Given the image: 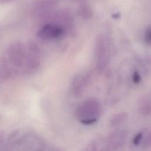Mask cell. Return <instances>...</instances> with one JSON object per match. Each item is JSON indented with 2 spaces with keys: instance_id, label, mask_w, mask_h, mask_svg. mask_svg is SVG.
Returning <instances> with one entry per match:
<instances>
[{
  "instance_id": "cell-7",
  "label": "cell",
  "mask_w": 151,
  "mask_h": 151,
  "mask_svg": "<svg viewBox=\"0 0 151 151\" xmlns=\"http://www.w3.org/2000/svg\"><path fill=\"white\" fill-rule=\"evenodd\" d=\"M128 117V115L126 113L122 112L114 114L110 120V124L112 126H119L124 122H125Z\"/></svg>"
},
{
  "instance_id": "cell-12",
  "label": "cell",
  "mask_w": 151,
  "mask_h": 151,
  "mask_svg": "<svg viewBox=\"0 0 151 151\" xmlns=\"http://www.w3.org/2000/svg\"><path fill=\"white\" fill-rule=\"evenodd\" d=\"M9 1H11V0H0V1H1V2H8Z\"/></svg>"
},
{
  "instance_id": "cell-9",
  "label": "cell",
  "mask_w": 151,
  "mask_h": 151,
  "mask_svg": "<svg viewBox=\"0 0 151 151\" xmlns=\"http://www.w3.org/2000/svg\"><path fill=\"white\" fill-rule=\"evenodd\" d=\"M143 132H139L137 133L133 139V143L135 146H138L142 142V140L143 138Z\"/></svg>"
},
{
  "instance_id": "cell-1",
  "label": "cell",
  "mask_w": 151,
  "mask_h": 151,
  "mask_svg": "<svg viewBox=\"0 0 151 151\" xmlns=\"http://www.w3.org/2000/svg\"><path fill=\"white\" fill-rule=\"evenodd\" d=\"M102 113V107L99 100L90 98L84 101L77 108L76 116L78 120L86 125L95 123Z\"/></svg>"
},
{
  "instance_id": "cell-10",
  "label": "cell",
  "mask_w": 151,
  "mask_h": 151,
  "mask_svg": "<svg viewBox=\"0 0 151 151\" xmlns=\"http://www.w3.org/2000/svg\"><path fill=\"white\" fill-rule=\"evenodd\" d=\"M145 41L148 44H151V26L147 27L145 32Z\"/></svg>"
},
{
  "instance_id": "cell-5",
  "label": "cell",
  "mask_w": 151,
  "mask_h": 151,
  "mask_svg": "<svg viewBox=\"0 0 151 151\" xmlns=\"http://www.w3.org/2000/svg\"><path fill=\"white\" fill-rule=\"evenodd\" d=\"M127 133L124 131H117L111 133L107 139L108 149H117L122 147L126 140Z\"/></svg>"
},
{
  "instance_id": "cell-11",
  "label": "cell",
  "mask_w": 151,
  "mask_h": 151,
  "mask_svg": "<svg viewBox=\"0 0 151 151\" xmlns=\"http://www.w3.org/2000/svg\"><path fill=\"white\" fill-rule=\"evenodd\" d=\"M132 79H133V81L135 84H139L141 81V76L138 71H134L133 72V76H132Z\"/></svg>"
},
{
  "instance_id": "cell-2",
  "label": "cell",
  "mask_w": 151,
  "mask_h": 151,
  "mask_svg": "<svg viewBox=\"0 0 151 151\" xmlns=\"http://www.w3.org/2000/svg\"><path fill=\"white\" fill-rule=\"evenodd\" d=\"M110 45L108 38L103 34H100L96 38L94 47V58L97 70L103 72L110 61Z\"/></svg>"
},
{
  "instance_id": "cell-8",
  "label": "cell",
  "mask_w": 151,
  "mask_h": 151,
  "mask_svg": "<svg viewBox=\"0 0 151 151\" xmlns=\"http://www.w3.org/2000/svg\"><path fill=\"white\" fill-rule=\"evenodd\" d=\"M88 80V75H84L83 76L79 77L74 81V90L76 94L80 93L86 86L87 81Z\"/></svg>"
},
{
  "instance_id": "cell-4",
  "label": "cell",
  "mask_w": 151,
  "mask_h": 151,
  "mask_svg": "<svg viewBox=\"0 0 151 151\" xmlns=\"http://www.w3.org/2000/svg\"><path fill=\"white\" fill-rule=\"evenodd\" d=\"M64 34L63 28L55 24H47L38 31L37 36L44 40H52L60 38Z\"/></svg>"
},
{
  "instance_id": "cell-3",
  "label": "cell",
  "mask_w": 151,
  "mask_h": 151,
  "mask_svg": "<svg viewBox=\"0 0 151 151\" xmlns=\"http://www.w3.org/2000/svg\"><path fill=\"white\" fill-rule=\"evenodd\" d=\"M26 55L24 46L19 41L12 42L8 48V59L10 63L17 68H21L25 64Z\"/></svg>"
},
{
  "instance_id": "cell-6",
  "label": "cell",
  "mask_w": 151,
  "mask_h": 151,
  "mask_svg": "<svg viewBox=\"0 0 151 151\" xmlns=\"http://www.w3.org/2000/svg\"><path fill=\"white\" fill-rule=\"evenodd\" d=\"M139 110L142 114L147 116L151 113V101L150 99L145 97L139 103Z\"/></svg>"
}]
</instances>
